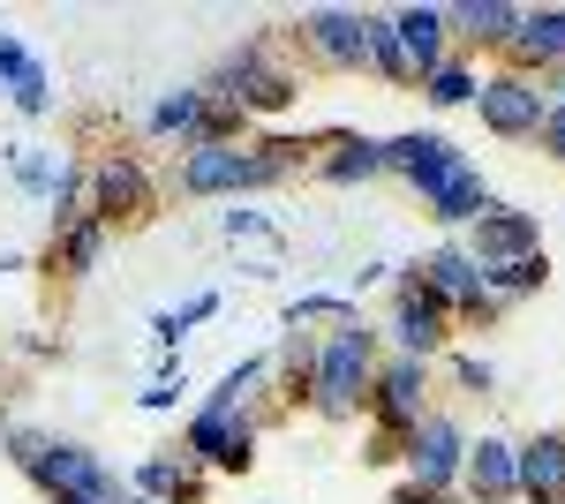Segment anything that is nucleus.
Here are the masks:
<instances>
[{
  "label": "nucleus",
  "instance_id": "obj_1",
  "mask_svg": "<svg viewBox=\"0 0 565 504\" xmlns=\"http://www.w3.org/2000/svg\"><path fill=\"white\" fill-rule=\"evenodd\" d=\"M317 136H249V143H226V151H181L174 159V189L196 196V204H242V196H264V189H287L302 167H317Z\"/></svg>",
  "mask_w": 565,
  "mask_h": 504
},
{
  "label": "nucleus",
  "instance_id": "obj_2",
  "mask_svg": "<svg viewBox=\"0 0 565 504\" xmlns=\"http://www.w3.org/2000/svg\"><path fill=\"white\" fill-rule=\"evenodd\" d=\"M0 452L15 460V474L45 504H129V474L106 452H90L84 437H53V429H31V421H8Z\"/></svg>",
  "mask_w": 565,
  "mask_h": 504
},
{
  "label": "nucleus",
  "instance_id": "obj_3",
  "mask_svg": "<svg viewBox=\"0 0 565 504\" xmlns=\"http://www.w3.org/2000/svg\"><path fill=\"white\" fill-rule=\"evenodd\" d=\"M377 362H385V332H377L370 317L317 332V384H309V415H317V421H362Z\"/></svg>",
  "mask_w": 565,
  "mask_h": 504
},
{
  "label": "nucleus",
  "instance_id": "obj_4",
  "mask_svg": "<svg viewBox=\"0 0 565 504\" xmlns=\"http://www.w3.org/2000/svg\"><path fill=\"white\" fill-rule=\"evenodd\" d=\"M295 90H302V76L279 61V45H271V39H242L234 53H218L212 76H204V98H218V106H242L249 121L287 114V106H295Z\"/></svg>",
  "mask_w": 565,
  "mask_h": 504
},
{
  "label": "nucleus",
  "instance_id": "obj_5",
  "mask_svg": "<svg viewBox=\"0 0 565 504\" xmlns=\"http://www.w3.org/2000/svg\"><path fill=\"white\" fill-rule=\"evenodd\" d=\"M90 218H106L114 234H136L159 218V173L143 167V151H90Z\"/></svg>",
  "mask_w": 565,
  "mask_h": 504
},
{
  "label": "nucleus",
  "instance_id": "obj_6",
  "mask_svg": "<svg viewBox=\"0 0 565 504\" xmlns=\"http://www.w3.org/2000/svg\"><path fill=\"white\" fill-rule=\"evenodd\" d=\"M437 407V362H415V354H392L377 362V377H370V429H385V437H407L415 421Z\"/></svg>",
  "mask_w": 565,
  "mask_h": 504
},
{
  "label": "nucleus",
  "instance_id": "obj_7",
  "mask_svg": "<svg viewBox=\"0 0 565 504\" xmlns=\"http://www.w3.org/2000/svg\"><path fill=\"white\" fill-rule=\"evenodd\" d=\"M257 444H264V421L257 415H226V407H204L196 399V415L181 421V452L204 467V474H249L257 467Z\"/></svg>",
  "mask_w": 565,
  "mask_h": 504
},
{
  "label": "nucleus",
  "instance_id": "obj_8",
  "mask_svg": "<svg viewBox=\"0 0 565 504\" xmlns=\"http://www.w3.org/2000/svg\"><path fill=\"white\" fill-rule=\"evenodd\" d=\"M287 39L302 45V61L324 68V76H362V68H370L362 8H302V15L287 23Z\"/></svg>",
  "mask_w": 565,
  "mask_h": 504
},
{
  "label": "nucleus",
  "instance_id": "obj_9",
  "mask_svg": "<svg viewBox=\"0 0 565 504\" xmlns=\"http://www.w3.org/2000/svg\"><path fill=\"white\" fill-rule=\"evenodd\" d=\"M460 460H468V429L452 407H430L399 437V474L407 482H430V490H460Z\"/></svg>",
  "mask_w": 565,
  "mask_h": 504
},
{
  "label": "nucleus",
  "instance_id": "obj_10",
  "mask_svg": "<svg viewBox=\"0 0 565 504\" xmlns=\"http://www.w3.org/2000/svg\"><path fill=\"white\" fill-rule=\"evenodd\" d=\"M490 136H505V143H535V128H543V84L535 76H521V68H482V90L476 106H468Z\"/></svg>",
  "mask_w": 565,
  "mask_h": 504
},
{
  "label": "nucleus",
  "instance_id": "obj_11",
  "mask_svg": "<svg viewBox=\"0 0 565 504\" xmlns=\"http://www.w3.org/2000/svg\"><path fill=\"white\" fill-rule=\"evenodd\" d=\"M385 346H392V354H415V362H445V354H452V317H445L423 287H392V301H385Z\"/></svg>",
  "mask_w": 565,
  "mask_h": 504
},
{
  "label": "nucleus",
  "instance_id": "obj_12",
  "mask_svg": "<svg viewBox=\"0 0 565 504\" xmlns=\"http://www.w3.org/2000/svg\"><path fill=\"white\" fill-rule=\"evenodd\" d=\"M415 287H423V294H430L437 309L452 317V324H460L476 301H490V279H482V264L468 256V242H452V234H445V242H437V249L415 264Z\"/></svg>",
  "mask_w": 565,
  "mask_h": 504
},
{
  "label": "nucleus",
  "instance_id": "obj_13",
  "mask_svg": "<svg viewBox=\"0 0 565 504\" xmlns=\"http://www.w3.org/2000/svg\"><path fill=\"white\" fill-rule=\"evenodd\" d=\"M460 504H521V437H498V429L468 437Z\"/></svg>",
  "mask_w": 565,
  "mask_h": 504
},
{
  "label": "nucleus",
  "instance_id": "obj_14",
  "mask_svg": "<svg viewBox=\"0 0 565 504\" xmlns=\"http://www.w3.org/2000/svg\"><path fill=\"white\" fill-rule=\"evenodd\" d=\"M460 242H468V256H476L482 271H498V264H513V256L543 249V218H535V211H521V204H505V196H490V204H482V218L460 234Z\"/></svg>",
  "mask_w": 565,
  "mask_h": 504
},
{
  "label": "nucleus",
  "instance_id": "obj_15",
  "mask_svg": "<svg viewBox=\"0 0 565 504\" xmlns=\"http://www.w3.org/2000/svg\"><path fill=\"white\" fill-rule=\"evenodd\" d=\"M468 159L445 128H399V136H385V173L392 181H407V189H430L437 173H452Z\"/></svg>",
  "mask_w": 565,
  "mask_h": 504
},
{
  "label": "nucleus",
  "instance_id": "obj_16",
  "mask_svg": "<svg viewBox=\"0 0 565 504\" xmlns=\"http://www.w3.org/2000/svg\"><path fill=\"white\" fill-rule=\"evenodd\" d=\"M445 23H452V53H498L505 61V45L521 31V0H452L445 8Z\"/></svg>",
  "mask_w": 565,
  "mask_h": 504
},
{
  "label": "nucleus",
  "instance_id": "obj_17",
  "mask_svg": "<svg viewBox=\"0 0 565 504\" xmlns=\"http://www.w3.org/2000/svg\"><path fill=\"white\" fill-rule=\"evenodd\" d=\"M415 196H423V218H437V226L460 242V234H468V226L482 218V204H490V181H482L476 159H460L452 173H437L430 189H415Z\"/></svg>",
  "mask_w": 565,
  "mask_h": 504
},
{
  "label": "nucleus",
  "instance_id": "obj_18",
  "mask_svg": "<svg viewBox=\"0 0 565 504\" xmlns=\"http://www.w3.org/2000/svg\"><path fill=\"white\" fill-rule=\"evenodd\" d=\"M317 181L324 189H362V181H377L385 173V136H362V128H324V143H317Z\"/></svg>",
  "mask_w": 565,
  "mask_h": 504
},
{
  "label": "nucleus",
  "instance_id": "obj_19",
  "mask_svg": "<svg viewBox=\"0 0 565 504\" xmlns=\"http://www.w3.org/2000/svg\"><path fill=\"white\" fill-rule=\"evenodd\" d=\"M129 490L136 497H151V504H212V474L189 460V452H151V460H136L129 474Z\"/></svg>",
  "mask_w": 565,
  "mask_h": 504
},
{
  "label": "nucleus",
  "instance_id": "obj_20",
  "mask_svg": "<svg viewBox=\"0 0 565 504\" xmlns=\"http://www.w3.org/2000/svg\"><path fill=\"white\" fill-rule=\"evenodd\" d=\"M309 384H317V332L279 324V346H271V421H279V415H302V407H309Z\"/></svg>",
  "mask_w": 565,
  "mask_h": 504
},
{
  "label": "nucleus",
  "instance_id": "obj_21",
  "mask_svg": "<svg viewBox=\"0 0 565 504\" xmlns=\"http://www.w3.org/2000/svg\"><path fill=\"white\" fill-rule=\"evenodd\" d=\"M392 39H399V53H407V68H415V90H423V76H430L437 61H452V23H445L437 0L392 8Z\"/></svg>",
  "mask_w": 565,
  "mask_h": 504
},
{
  "label": "nucleus",
  "instance_id": "obj_22",
  "mask_svg": "<svg viewBox=\"0 0 565 504\" xmlns=\"http://www.w3.org/2000/svg\"><path fill=\"white\" fill-rule=\"evenodd\" d=\"M498 68H521V76L565 68V8H521V31H513V45H505Z\"/></svg>",
  "mask_w": 565,
  "mask_h": 504
},
{
  "label": "nucleus",
  "instance_id": "obj_23",
  "mask_svg": "<svg viewBox=\"0 0 565 504\" xmlns=\"http://www.w3.org/2000/svg\"><path fill=\"white\" fill-rule=\"evenodd\" d=\"M106 249H114V226H106V218H84V226L53 234L39 264H45V279H61V287H84L90 271L106 264Z\"/></svg>",
  "mask_w": 565,
  "mask_h": 504
},
{
  "label": "nucleus",
  "instance_id": "obj_24",
  "mask_svg": "<svg viewBox=\"0 0 565 504\" xmlns=\"http://www.w3.org/2000/svg\"><path fill=\"white\" fill-rule=\"evenodd\" d=\"M521 504H565V429L521 437Z\"/></svg>",
  "mask_w": 565,
  "mask_h": 504
},
{
  "label": "nucleus",
  "instance_id": "obj_25",
  "mask_svg": "<svg viewBox=\"0 0 565 504\" xmlns=\"http://www.w3.org/2000/svg\"><path fill=\"white\" fill-rule=\"evenodd\" d=\"M204 121V84H181V90H159L151 106H143V136H159V143H189V128Z\"/></svg>",
  "mask_w": 565,
  "mask_h": 504
},
{
  "label": "nucleus",
  "instance_id": "obj_26",
  "mask_svg": "<svg viewBox=\"0 0 565 504\" xmlns=\"http://www.w3.org/2000/svg\"><path fill=\"white\" fill-rule=\"evenodd\" d=\"M476 90H482V61H468V53L437 61L430 76H423V98H430L437 114H460V106H476Z\"/></svg>",
  "mask_w": 565,
  "mask_h": 504
},
{
  "label": "nucleus",
  "instance_id": "obj_27",
  "mask_svg": "<svg viewBox=\"0 0 565 504\" xmlns=\"http://www.w3.org/2000/svg\"><path fill=\"white\" fill-rule=\"evenodd\" d=\"M362 31H370V76H385L392 90H415V68L392 39V8H362Z\"/></svg>",
  "mask_w": 565,
  "mask_h": 504
},
{
  "label": "nucleus",
  "instance_id": "obj_28",
  "mask_svg": "<svg viewBox=\"0 0 565 504\" xmlns=\"http://www.w3.org/2000/svg\"><path fill=\"white\" fill-rule=\"evenodd\" d=\"M45 218H53V234H68V226L90 218V159H68V167H61L53 196H45Z\"/></svg>",
  "mask_w": 565,
  "mask_h": 504
},
{
  "label": "nucleus",
  "instance_id": "obj_29",
  "mask_svg": "<svg viewBox=\"0 0 565 504\" xmlns=\"http://www.w3.org/2000/svg\"><path fill=\"white\" fill-rule=\"evenodd\" d=\"M212 317H218V287H204V294L181 301V309H159V317H151V346H159V354H181V339L196 332V324H212Z\"/></svg>",
  "mask_w": 565,
  "mask_h": 504
},
{
  "label": "nucleus",
  "instance_id": "obj_30",
  "mask_svg": "<svg viewBox=\"0 0 565 504\" xmlns=\"http://www.w3.org/2000/svg\"><path fill=\"white\" fill-rule=\"evenodd\" d=\"M482 279H490V294L513 309V301L551 287V249H527V256H513V264H498V271H482Z\"/></svg>",
  "mask_w": 565,
  "mask_h": 504
},
{
  "label": "nucleus",
  "instance_id": "obj_31",
  "mask_svg": "<svg viewBox=\"0 0 565 504\" xmlns=\"http://www.w3.org/2000/svg\"><path fill=\"white\" fill-rule=\"evenodd\" d=\"M354 317H362L354 294H295L279 309V324H295V332H332V324H354Z\"/></svg>",
  "mask_w": 565,
  "mask_h": 504
},
{
  "label": "nucleus",
  "instance_id": "obj_32",
  "mask_svg": "<svg viewBox=\"0 0 565 504\" xmlns=\"http://www.w3.org/2000/svg\"><path fill=\"white\" fill-rule=\"evenodd\" d=\"M437 377L452 384V392H468V399H490V392H498V369H490V354H460V346L437 362Z\"/></svg>",
  "mask_w": 565,
  "mask_h": 504
},
{
  "label": "nucleus",
  "instance_id": "obj_33",
  "mask_svg": "<svg viewBox=\"0 0 565 504\" xmlns=\"http://www.w3.org/2000/svg\"><path fill=\"white\" fill-rule=\"evenodd\" d=\"M61 167H68V151H15V189L23 196H53V181H61Z\"/></svg>",
  "mask_w": 565,
  "mask_h": 504
},
{
  "label": "nucleus",
  "instance_id": "obj_34",
  "mask_svg": "<svg viewBox=\"0 0 565 504\" xmlns=\"http://www.w3.org/2000/svg\"><path fill=\"white\" fill-rule=\"evenodd\" d=\"M8 106H15V114H31V121H45V114H53V76H45V61L15 90H8Z\"/></svg>",
  "mask_w": 565,
  "mask_h": 504
},
{
  "label": "nucleus",
  "instance_id": "obj_35",
  "mask_svg": "<svg viewBox=\"0 0 565 504\" xmlns=\"http://www.w3.org/2000/svg\"><path fill=\"white\" fill-rule=\"evenodd\" d=\"M31 68H39V53H31V45H23L15 31H8V23H0V90H15L23 76H31Z\"/></svg>",
  "mask_w": 565,
  "mask_h": 504
},
{
  "label": "nucleus",
  "instance_id": "obj_36",
  "mask_svg": "<svg viewBox=\"0 0 565 504\" xmlns=\"http://www.w3.org/2000/svg\"><path fill=\"white\" fill-rule=\"evenodd\" d=\"M181 392H189L181 377H151L143 392H136V407H143V415H174V407H181Z\"/></svg>",
  "mask_w": 565,
  "mask_h": 504
},
{
  "label": "nucleus",
  "instance_id": "obj_37",
  "mask_svg": "<svg viewBox=\"0 0 565 504\" xmlns=\"http://www.w3.org/2000/svg\"><path fill=\"white\" fill-rule=\"evenodd\" d=\"M385 504H460V490H430V482H407V474H399Z\"/></svg>",
  "mask_w": 565,
  "mask_h": 504
},
{
  "label": "nucleus",
  "instance_id": "obj_38",
  "mask_svg": "<svg viewBox=\"0 0 565 504\" xmlns=\"http://www.w3.org/2000/svg\"><path fill=\"white\" fill-rule=\"evenodd\" d=\"M535 143H543V159H551V167H565V106H551V114H543Z\"/></svg>",
  "mask_w": 565,
  "mask_h": 504
},
{
  "label": "nucleus",
  "instance_id": "obj_39",
  "mask_svg": "<svg viewBox=\"0 0 565 504\" xmlns=\"http://www.w3.org/2000/svg\"><path fill=\"white\" fill-rule=\"evenodd\" d=\"M362 467H399V437L370 429V437H362Z\"/></svg>",
  "mask_w": 565,
  "mask_h": 504
},
{
  "label": "nucleus",
  "instance_id": "obj_40",
  "mask_svg": "<svg viewBox=\"0 0 565 504\" xmlns=\"http://www.w3.org/2000/svg\"><path fill=\"white\" fill-rule=\"evenodd\" d=\"M498 317H505V301L490 294V301H476V309H468V317H460V324H452V332H490V324H498Z\"/></svg>",
  "mask_w": 565,
  "mask_h": 504
},
{
  "label": "nucleus",
  "instance_id": "obj_41",
  "mask_svg": "<svg viewBox=\"0 0 565 504\" xmlns=\"http://www.w3.org/2000/svg\"><path fill=\"white\" fill-rule=\"evenodd\" d=\"M129 504H151V497H136V490H129Z\"/></svg>",
  "mask_w": 565,
  "mask_h": 504
}]
</instances>
